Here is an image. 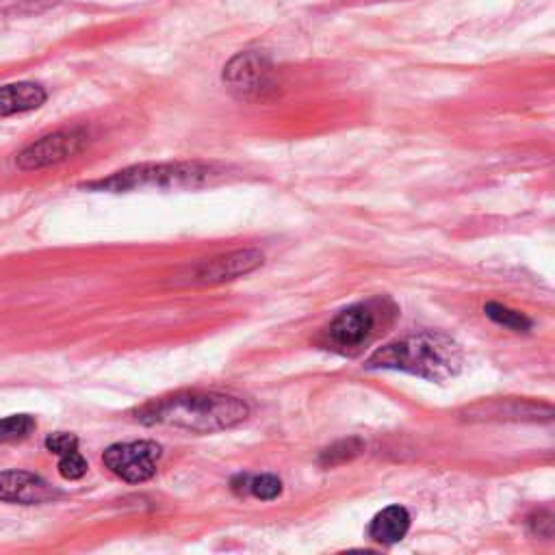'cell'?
<instances>
[{
	"mask_svg": "<svg viewBox=\"0 0 555 555\" xmlns=\"http://www.w3.org/2000/svg\"><path fill=\"white\" fill-rule=\"evenodd\" d=\"M267 79H269V70L265 66V61L254 53L237 55L224 70V81L230 85V89H235V92H239L241 96L261 94L267 87Z\"/></svg>",
	"mask_w": 555,
	"mask_h": 555,
	"instance_id": "cell-9",
	"label": "cell"
},
{
	"mask_svg": "<svg viewBox=\"0 0 555 555\" xmlns=\"http://www.w3.org/2000/svg\"><path fill=\"white\" fill-rule=\"evenodd\" d=\"M369 369H393L430 382H445L462 369L460 345L441 332H419L373 352Z\"/></svg>",
	"mask_w": 555,
	"mask_h": 555,
	"instance_id": "cell-2",
	"label": "cell"
},
{
	"mask_svg": "<svg viewBox=\"0 0 555 555\" xmlns=\"http://www.w3.org/2000/svg\"><path fill=\"white\" fill-rule=\"evenodd\" d=\"M37 430V421L31 415H11L0 419V443H18Z\"/></svg>",
	"mask_w": 555,
	"mask_h": 555,
	"instance_id": "cell-14",
	"label": "cell"
},
{
	"mask_svg": "<svg viewBox=\"0 0 555 555\" xmlns=\"http://www.w3.org/2000/svg\"><path fill=\"white\" fill-rule=\"evenodd\" d=\"M484 313L488 319H493L495 324H499L503 328H510L514 332H527L529 328H532V321H529L523 313L512 311V308L501 306L497 302H488L484 306Z\"/></svg>",
	"mask_w": 555,
	"mask_h": 555,
	"instance_id": "cell-15",
	"label": "cell"
},
{
	"mask_svg": "<svg viewBox=\"0 0 555 555\" xmlns=\"http://www.w3.org/2000/svg\"><path fill=\"white\" fill-rule=\"evenodd\" d=\"M410 529V514L402 506H391L373 516L369 525V538L378 545H395L404 540Z\"/></svg>",
	"mask_w": 555,
	"mask_h": 555,
	"instance_id": "cell-11",
	"label": "cell"
},
{
	"mask_svg": "<svg viewBox=\"0 0 555 555\" xmlns=\"http://www.w3.org/2000/svg\"><path fill=\"white\" fill-rule=\"evenodd\" d=\"M261 265H263V254L258 250H237V252L211 258V261L198 263L189 271V285H198V287L224 285V282L252 274V271Z\"/></svg>",
	"mask_w": 555,
	"mask_h": 555,
	"instance_id": "cell-7",
	"label": "cell"
},
{
	"mask_svg": "<svg viewBox=\"0 0 555 555\" xmlns=\"http://www.w3.org/2000/svg\"><path fill=\"white\" fill-rule=\"evenodd\" d=\"M365 451V443L360 438H345V441H339L330 445L328 449L321 451L319 456V464L324 469H332L339 467V464L352 462L354 458H358Z\"/></svg>",
	"mask_w": 555,
	"mask_h": 555,
	"instance_id": "cell-13",
	"label": "cell"
},
{
	"mask_svg": "<svg viewBox=\"0 0 555 555\" xmlns=\"http://www.w3.org/2000/svg\"><path fill=\"white\" fill-rule=\"evenodd\" d=\"M250 415L248 404L217 391H178L144 404L135 419L144 425H167L193 434H215L237 428Z\"/></svg>",
	"mask_w": 555,
	"mask_h": 555,
	"instance_id": "cell-1",
	"label": "cell"
},
{
	"mask_svg": "<svg viewBox=\"0 0 555 555\" xmlns=\"http://www.w3.org/2000/svg\"><path fill=\"white\" fill-rule=\"evenodd\" d=\"M161 456L163 449L154 441H131L111 445L102 454V462L120 480L128 484H141L157 475Z\"/></svg>",
	"mask_w": 555,
	"mask_h": 555,
	"instance_id": "cell-5",
	"label": "cell"
},
{
	"mask_svg": "<svg viewBox=\"0 0 555 555\" xmlns=\"http://www.w3.org/2000/svg\"><path fill=\"white\" fill-rule=\"evenodd\" d=\"M217 176L211 165L204 163H144L128 167L107 180L89 183V189L98 191H137V189H176V187H200Z\"/></svg>",
	"mask_w": 555,
	"mask_h": 555,
	"instance_id": "cell-4",
	"label": "cell"
},
{
	"mask_svg": "<svg viewBox=\"0 0 555 555\" xmlns=\"http://www.w3.org/2000/svg\"><path fill=\"white\" fill-rule=\"evenodd\" d=\"M395 306L389 300H369L345 308L319 337V345L341 356H356L378 337L395 315Z\"/></svg>",
	"mask_w": 555,
	"mask_h": 555,
	"instance_id": "cell-3",
	"label": "cell"
},
{
	"mask_svg": "<svg viewBox=\"0 0 555 555\" xmlns=\"http://www.w3.org/2000/svg\"><path fill=\"white\" fill-rule=\"evenodd\" d=\"M46 449L55 456L70 454V451L79 449V438L70 432H55L46 438Z\"/></svg>",
	"mask_w": 555,
	"mask_h": 555,
	"instance_id": "cell-17",
	"label": "cell"
},
{
	"mask_svg": "<svg viewBox=\"0 0 555 555\" xmlns=\"http://www.w3.org/2000/svg\"><path fill=\"white\" fill-rule=\"evenodd\" d=\"M87 144L85 131L70 128V131H57L31 141L16 154V165L22 172H40L46 167L59 165L76 157Z\"/></svg>",
	"mask_w": 555,
	"mask_h": 555,
	"instance_id": "cell-6",
	"label": "cell"
},
{
	"mask_svg": "<svg viewBox=\"0 0 555 555\" xmlns=\"http://www.w3.org/2000/svg\"><path fill=\"white\" fill-rule=\"evenodd\" d=\"M46 100L48 94L40 83L20 81L0 85V118H11V115L35 111L40 109Z\"/></svg>",
	"mask_w": 555,
	"mask_h": 555,
	"instance_id": "cell-10",
	"label": "cell"
},
{
	"mask_svg": "<svg viewBox=\"0 0 555 555\" xmlns=\"http://www.w3.org/2000/svg\"><path fill=\"white\" fill-rule=\"evenodd\" d=\"M87 469H89V464L81 456L79 449L70 451V454L59 456V473H61L63 480H70V482L81 480V477H85Z\"/></svg>",
	"mask_w": 555,
	"mask_h": 555,
	"instance_id": "cell-16",
	"label": "cell"
},
{
	"mask_svg": "<svg viewBox=\"0 0 555 555\" xmlns=\"http://www.w3.org/2000/svg\"><path fill=\"white\" fill-rule=\"evenodd\" d=\"M59 497V490L50 486L44 477L29 471H3L0 473V501L37 506Z\"/></svg>",
	"mask_w": 555,
	"mask_h": 555,
	"instance_id": "cell-8",
	"label": "cell"
},
{
	"mask_svg": "<svg viewBox=\"0 0 555 555\" xmlns=\"http://www.w3.org/2000/svg\"><path fill=\"white\" fill-rule=\"evenodd\" d=\"M232 490H235L237 495H252L256 499H276L282 493V482L278 480L276 475H237L235 480H232Z\"/></svg>",
	"mask_w": 555,
	"mask_h": 555,
	"instance_id": "cell-12",
	"label": "cell"
}]
</instances>
